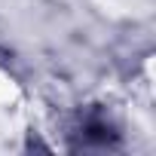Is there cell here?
Here are the masks:
<instances>
[{"mask_svg":"<svg viewBox=\"0 0 156 156\" xmlns=\"http://www.w3.org/2000/svg\"><path fill=\"white\" fill-rule=\"evenodd\" d=\"M12 110H25V86L16 76V70L0 64V113H12Z\"/></svg>","mask_w":156,"mask_h":156,"instance_id":"6da1fadb","label":"cell"}]
</instances>
